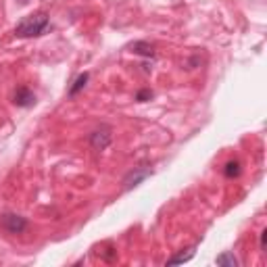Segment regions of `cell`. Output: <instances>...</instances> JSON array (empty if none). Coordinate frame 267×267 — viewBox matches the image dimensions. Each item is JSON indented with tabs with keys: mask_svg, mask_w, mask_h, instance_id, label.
<instances>
[{
	"mask_svg": "<svg viewBox=\"0 0 267 267\" xmlns=\"http://www.w3.org/2000/svg\"><path fill=\"white\" fill-rule=\"evenodd\" d=\"M265 244H267V230L261 232V250H265Z\"/></svg>",
	"mask_w": 267,
	"mask_h": 267,
	"instance_id": "obj_12",
	"label": "cell"
},
{
	"mask_svg": "<svg viewBox=\"0 0 267 267\" xmlns=\"http://www.w3.org/2000/svg\"><path fill=\"white\" fill-rule=\"evenodd\" d=\"M0 226L9 234H23L27 230V219L17 213H2L0 215Z\"/></svg>",
	"mask_w": 267,
	"mask_h": 267,
	"instance_id": "obj_3",
	"label": "cell"
},
{
	"mask_svg": "<svg viewBox=\"0 0 267 267\" xmlns=\"http://www.w3.org/2000/svg\"><path fill=\"white\" fill-rule=\"evenodd\" d=\"M152 96H154V92H152V90L144 88V90H140V92L136 94V100H138V102H146V100H150Z\"/></svg>",
	"mask_w": 267,
	"mask_h": 267,
	"instance_id": "obj_11",
	"label": "cell"
},
{
	"mask_svg": "<svg viewBox=\"0 0 267 267\" xmlns=\"http://www.w3.org/2000/svg\"><path fill=\"white\" fill-rule=\"evenodd\" d=\"M152 171L149 169V167H136V169H132L128 175L123 178V190H132V188H136L140 182L146 180Z\"/></svg>",
	"mask_w": 267,
	"mask_h": 267,
	"instance_id": "obj_4",
	"label": "cell"
},
{
	"mask_svg": "<svg viewBox=\"0 0 267 267\" xmlns=\"http://www.w3.org/2000/svg\"><path fill=\"white\" fill-rule=\"evenodd\" d=\"M17 2H19V4H27V2H30V0H17Z\"/></svg>",
	"mask_w": 267,
	"mask_h": 267,
	"instance_id": "obj_13",
	"label": "cell"
},
{
	"mask_svg": "<svg viewBox=\"0 0 267 267\" xmlns=\"http://www.w3.org/2000/svg\"><path fill=\"white\" fill-rule=\"evenodd\" d=\"M111 142H113V128L111 125H100L90 134V146L94 150H104L109 149Z\"/></svg>",
	"mask_w": 267,
	"mask_h": 267,
	"instance_id": "obj_2",
	"label": "cell"
},
{
	"mask_svg": "<svg viewBox=\"0 0 267 267\" xmlns=\"http://www.w3.org/2000/svg\"><path fill=\"white\" fill-rule=\"evenodd\" d=\"M13 102H15L17 107H21V109H30V107H33V104H36V94H33L30 88L21 86V88L15 90Z\"/></svg>",
	"mask_w": 267,
	"mask_h": 267,
	"instance_id": "obj_5",
	"label": "cell"
},
{
	"mask_svg": "<svg viewBox=\"0 0 267 267\" xmlns=\"http://www.w3.org/2000/svg\"><path fill=\"white\" fill-rule=\"evenodd\" d=\"M48 25H50V19H48V15L44 11L40 13H32V15H27L19 21V23L15 25V36L19 38H33V36H42Z\"/></svg>",
	"mask_w": 267,
	"mask_h": 267,
	"instance_id": "obj_1",
	"label": "cell"
},
{
	"mask_svg": "<svg viewBox=\"0 0 267 267\" xmlns=\"http://www.w3.org/2000/svg\"><path fill=\"white\" fill-rule=\"evenodd\" d=\"M240 163H238V161H228L226 163V167H223V175H226V178H238V175H240Z\"/></svg>",
	"mask_w": 267,
	"mask_h": 267,
	"instance_id": "obj_10",
	"label": "cell"
},
{
	"mask_svg": "<svg viewBox=\"0 0 267 267\" xmlns=\"http://www.w3.org/2000/svg\"><path fill=\"white\" fill-rule=\"evenodd\" d=\"M215 263L221 267H238V259L232 255V252H221V255L215 259Z\"/></svg>",
	"mask_w": 267,
	"mask_h": 267,
	"instance_id": "obj_9",
	"label": "cell"
},
{
	"mask_svg": "<svg viewBox=\"0 0 267 267\" xmlns=\"http://www.w3.org/2000/svg\"><path fill=\"white\" fill-rule=\"evenodd\" d=\"M88 80H90V73H86V71H83V73H80V75H77V77H75V82H73V86H71V88H69V98H73V96H77V94H80V92H82V90H83V88H86V83H88Z\"/></svg>",
	"mask_w": 267,
	"mask_h": 267,
	"instance_id": "obj_6",
	"label": "cell"
},
{
	"mask_svg": "<svg viewBox=\"0 0 267 267\" xmlns=\"http://www.w3.org/2000/svg\"><path fill=\"white\" fill-rule=\"evenodd\" d=\"M194 249H196V247H190V249H186V252L182 250V252H178V255H173L171 259H167V265H178V263L190 261V259L194 257Z\"/></svg>",
	"mask_w": 267,
	"mask_h": 267,
	"instance_id": "obj_8",
	"label": "cell"
},
{
	"mask_svg": "<svg viewBox=\"0 0 267 267\" xmlns=\"http://www.w3.org/2000/svg\"><path fill=\"white\" fill-rule=\"evenodd\" d=\"M132 52L140 54V57H146V59H154V50L150 44H146V42H134V44L130 46Z\"/></svg>",
	"mask_w": 267,
	"mask_h": 267,
	"instance_id": "obj_7",
	"label": "cell"
}]
</instances>
